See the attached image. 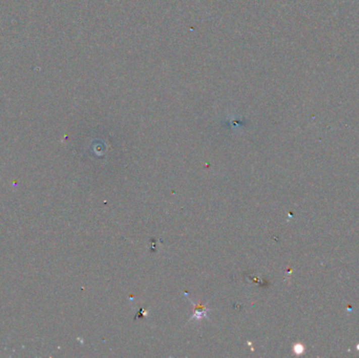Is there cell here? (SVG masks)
I'll list each match as a JSON object with an SVG mask.
<instances>
[{"label": "cell", "instance_id": "cell-1", "mask_svg": "<svg viewBox=\"0 0 359 358\" xmlns=\"http://www.w3.org/2000/svg\"><path fill=\"white\" fill-rule=\"evenodd\" d=\"M190 300V299H189ZM191 301V300H190ZM192 302V301H191ZM194 306H195V303L192 302ZM207 312L208 310L205 309V306L203 307H198V306H195V312L193 314V316L190 318V321L191 320H196V321H199V320H202L203 317H207Z\"/></svg>", "mask_w": 359, "mask_h": 358}]
</instances>
